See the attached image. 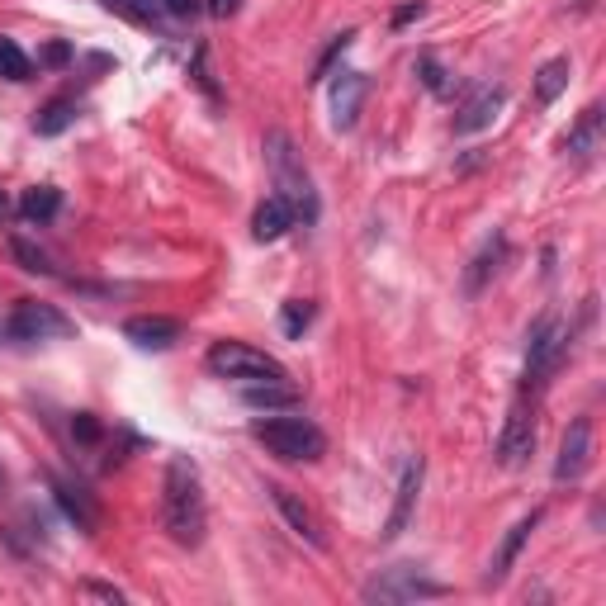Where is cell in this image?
<instances>
[{"label":"cell","instance_id":"obj_25","mask_svg":"<svg viewBox=\"0 0 606 606\" xmlns=\"http://www.w3.org/2000/svg\"><path fill=\"white\" fill-rule=\"evenodd\" d=\"M313 313H318V308H313V303H308V299H289L285 308H280V332H285V337H294V341H299L303 332L313 327Z\"/></svg>","mask_w":606,"mask_h":606},{"label":"cell","instance_id":"obj_12","mask_svg":"<svg viewBox=\"0 0 606 606\" xmlns=\"http://www.w3.org/2000/svg\"><path fill=\"white\" fill-rule=\"evenodd\" d=\"M266 493H270V502H275V512H280V517L289 521V531L299 535V540H308L313 550H322V545H327V535H322L318 517H313L308 507H303V498H299V493H289L285 483H270Z\"/></svg>","mask_w":606,"mask_h":606},{"label":"cell","instance_id":"obj_22","mask_svg":"<svg viewBox=\"0 0 606 606\" xmlns=\"http://www.w3.org/2000/svg\"><path fill=\"white\" fill-rule=\"evenodd\" d=\"M597 138H602V105H588L569 133V152L573 157H588L592 147H597Z\"/></svg>","mask_w":606,"mask_h":606},{"label":"cell","instance_id":"obj_8","mask_svg":"<svg viewBox=\"0 0 606 606\" xmlns=\"http://www.w3.org/2000/svg\"><path fill=\"white\" fill-rule=\"evenodd\" d=\"M422 474H427V464H422V455H408L403 460V474H398V488H393V512L389 521H384V540H398V535L408 531L412 512H417V493H422Z\"/></svg>","mask_w":606,"mask_h":606},{"label":"cell","instance_id":"obj_35","mask_svg":"<svg viewBox=\"0 0 606 606\" xmlns=\"http://www.w3.org/2000/svg\"><path fill=\"white\" fill-rule=\"evenodd\" d=\"M237 10H242V0H209V15H218V19L237 15Z\"/></svg>","mask_w":606,"mask_h":606},{"label":"cell","instance_id":"obj_6","mask_svg":"<svg viewBox=\"0 0 606 606\" xmlns=\"http://www.w3.org/2000/svg\"><path fill=\"white\" fill-rule=\"evenodd\" d=\"M5 332L15 341H57V337H72L76 322L57 308V303H38V299H19Z\"/></svg>","mask_w":606,"mask_h":606},{"label":"cell","instance_id":"obj_34","mask_svg":"<svg viewBox=\"0 0 606 606\" xmlns=\"http://www.w3.org/2000/svg\"><path fill=\"white\" fill-rule=\"evenodd\" d=\"M81 592H90V597H100V602H114V606L124 602V592H119V588H109V583H86Z\"/></svg>","mask_w":606,"mask_h":606},{"label":"cell","instance_id":"obj_7","mask_svg":"<svg viewBox=\"0 0 606 606\" xmlns=\"http://www.w3.org/2000/svg\"><path fill=\"white\" fill-rule=\"evenodd\" d=\"M446 592H450L446 583H431V578H422L412 564H398V569L370 578L360 597H365V602H417V597H446Z\"/></svg>","mask_w":606,"mask_h":606},{"label":"cell","instance_id":"obj_2","mask_svg":"<svg viewBox=\"0 0 606 606\" xmlns=\"http://www.w3.org/2000/svg\"><path fill=\"white\" fill-rule=\"evenodd\" d=\"M251 436L275 460H289V464H308V460H322L327 455V436L308 417H256L251 422Z\"/></svg>","mask_w":606,"mask_h":606},{"label":"cell","instance_id":"obj_30","mask_svg":"<svg viewBox=\"0 0 606 606\" xmlns=\"http://www.w3.org/2000/svg\"><path fill=\"white\" fill-rule=\"evenodd\" d=\"M72 431H76V441H86V446H95L105 431H100V422L90 417V412H76V422H72Z\"/></svg>","mask_w":606,"mask_h":606},{"label":"cell","instance_id":"obj_26","mask_svg":"<svg viewBox=\"0 0 606 606\" xmlns=\"http://www.w3.org/2000/svg\"><path fill=\"white\" fill-rule=\"evenodd\" d=\"M10 251H15V261L29 270V275H53V261H48V251H38L29 237H15V242H10Z\"/></svg>","mask_w":606,"mask_h":606},{"label":"cell","instance_id":"obj_10","mask_svg":"<svg viewBox=\"0 0 606 606\" xmlns=\"http://www.w3.org/2000/svg\"><path fill=\"white\" fill-rule=\"evenodd\" d=\"M592 469V417H578L564 441H559V460H554V479L559 483H578Z\"/></svg>","mask_w":606,"mask_h":606},{"label":"cell","instance_id":"obj_11","mask_svg":"<svg viewBox=\"0 0 606 606\" xmlns=\"http://www.w3.org/2000/svg\"><path fill=\"white\" fill-rule=\"evenodd\" d=\"M365 95H370V76L365 72H341L332 81V128L341 133H351L360 119V109H365Z\"/></svg>","mask_w":606,"mask_h":606},{"label":"cell","instance_id":"obj_20","mask_svg":"<svg viewBox=\"0 0 606 606\" xmlns=\"http://www.w3.org/2000/svg\"><path fill=\"white\" fill-rule=\"evenodd\" d=\"M76 100H53V105H43L38 109V119H34V133L38 138H57V133H67V128L76 124Z\"/></svg>","mask_w":606,"mask_h":606},{"label":"cell","instance_id":"obj_31","mask_svg":"<svg viewBox=\"0 0 606 606\" xmlns=\"http://www.w3.org/2000/svg\"><path fill=\"white\" fill-rule=\"evenodd\" d=\"M427 15V0H408V5H398L393 10V29H403V24H412V19Z\"/></svg>","mask_w":606,"mask_h":606},{"label":"cell","instance_id":"obj_4","mask_svg":"<svg viewBox=\"0 0 606 606\" xmlns=\"http://www.w3.org/2000/svg\"><path fill=\"white\" fill-rule=\"evenodd\" d=\"M218 379H242V384H256V379H289V370L275 356L256 351L247 341H218L209 360H204Z\"/></svg>","mask_w":606,"mask_h":606},{"label":"cell","instance_id":"obj_17","mask_svg":"<svg viewBox=\"0 0 606 606\" xmlns=\"http://www.w3.org/2000/svg\"><path fill=\"white\" fill-rule=\"evenodd\" d=\"M289 228H294V209H289L280 195H270L266 204L251 214V237H256V242H280Z\"/></svg>","mask_w":606,"mask_h":606},{"label":"cell","instance_id":"obj_5","mask_svg":"<svg viewBox=\"0 0 606 606\" xmlns=\"http://www.w3.org/2000/svg\"><path fill=\"white\" fill-rule=\"evenodd\" d=\"M569 356V327L554 318H540L531 327V346H526V389H545L554 370Z\"/></svg>","mask_w":606,"mask_h":606},{"label":"cell","instance_id":"obj_18","mask_svg":"<svg viewBox=\"0 0 606 606\" xmlns=\"http://www.w3.org/2000/svg\"><path fill=\"white\" fill-rule=\"evenodd\" d=\"M569 76H573L569 57H550V62L535 72V105H554V100L569 90Z\"/></svg>","mask_w":606,"mask_h":606},{"label":"cell","instance_id":"obj_24","mask_svg":"<svg viewBox=\"0 0 606 606\" xmlns=\"http://www.w3.org/2000/svg\"><path fill=\"white\" fill-rule=\"evenodd\" d=\"M0 76L5 81H29L34 76V62L24 57V48H19L15 38H0Z\"/></svg>","mask_w":606,"mask_h":606},{"label":"cell","instance_id":"obj_9","mask_svg":"<svg viewBox=\"0 0 606 606\" xmlns=\"http://www.w3.org/2000/svg\"><path fill=\"white\" fill-rule=\"evenodd\" d=\"M535 455V417L526 403L507 412V422H502V436H498V464L502 469H521V464Z\"/></svg>","mask_w":606,"mask_h":606},{"label":"cell","instance_id":"obj_15","mask_svg":"<svg viewBox=\"0 0 606 606\" xmlns=\"http://www.w3.org/2000/svg\"><path fill=\"white\" fill-rule=\"evenodd\" d=\"M502 100H507V90L502 86H483L474 100H464V109L455 114V133H483V128L498 119Z\"/></svg>","mask_w":606,"mask_h":606},{"label":"cell","instance_id":"obj_27","mask_svg":"<svg viewBox=\"0 0 606 606\" xmlns=\"http://www.w3.org/2000/svg\"><path fill=\"white\" fill-rule=\"evenodd\" d=\"M351 43H356V29H346V34L332 38V48H327V53L318 57V67H313V76H308V81H327V76H332V67L341 62V53H346Z\"/></svg>","mask_w":606,"mask_h":606},{"label":"cell","instance_id":"obj_33","mask_svg":"<svg viewBox=\"0 0 606 606\" xmlns=\"http://www.w3.org/2000/svg\"><path fill=\"white\" fill-rule=\"evenodd\" d=\"M161 10H166V15H176V19H190L199 10V0H161Z\"/></svg>","mask_w":606,"mask_h":606},{"label":"cell","instance_id":"obj_32","mask_svg":"<svg viewBox=\"0 0 606 606\" xmlns=\"http://www.w3.org/2000/svg\"><path fill=\"white\" fill-rule=\"evenodd\" d=\"M38 62H43V67H67V62H72V48H67V43H48V48L38 53Z\"/></svg>","mask_w":606,"mask_h":606},{"label":"cell","instance_id":"obj_3","mask_svg":"<svg viewBox=\"0 0 606 606\" xmlns=\"http://www.w3.org/2000/svg\"><path fill=\"white\" fill-rule=\"evenodd\" d=\"M266 157H270V171H275V190H280V199L294 209V218L313 223V218H318V195H313V180H308V171H303V161L294 157V143H289L285 133H270Z\"/></svg>","mask_w":606,"mask_h":606},{"label":"cell","instance_id":"obj_1","mask_svg":"<svg viewBox=\"0 0 606 606\" xmlns=\"http://www.w3.org/2000/svg\"><path fill=\"white\" fill-rule=\"evenodd\" d=\"M161 521L176 545L195 550L204 540V483L190 460L166 464V483H161Z\"/></svg>","mask_w":606,"mask_h":606},{"label":"cell","instance_id":"obj_14","mask_svg":"<svg viewBox=\"0 0 606 606\" xmlns=\"http://www.w3.org/2000/svg\"><path fill=\"white\" fill-rule=\"evenodd\" d=\"M545 521V512L535 507V512H526V517L512 526V531L502 535V545H498V554H493V564H488V583H502L507 573H512V564L521 559V550H526V540H531V531Z\"/></svg>","mask_w":606,"mask_h":606},{"label":"cell","instance_id":"obj_29","mask_svg":"<svg viewBox=\"0 0 606 606\" xmlns=\"http://www.w3.org/2000/svg\"><path fill=\"white\" fill-rule=\"evenodd\" d=\"M105 10L109 15H124V19H133V24H152V0H105Z\"/></svg>","mask_w":606,"mask_h":606},{"label":"cell","instance_id":"obj_36","mask_svg":"<svg viewBox=\"0 0 606 606\" xmlns=\"http://www.w3.org/2000/svg\"><path fill=\"white\" fill-rule=\"evenodd\" d=\"M0 214H5V199H0Z\"/></svg>","mask_w":606,"mask_h":606},{"label":"cell","instance_id":"obj_16","mask_svg":"<svg viewBox=\"0 0 606 606\" xmlns=\"http://www.w3.org/2000/svg\"><path fill=\"white\" fill-rule=\"evenodd\" d=\"M242 403L261 412H280V408H299V389L289 379H256L242 389Z\"/></svg>","mask_w":606,"mask_h":606},{"label":"cell","instance_id":"obj_19","mask_svg":"<svg viewBox=\"0 0 606 606\" xmlns=\"http://www.w3.org/2000/svg\"><path fill=\"white\" fill-rule=\"evenodd\" d=\"M502 256H507V242H502V237H493V242H488V247L474 256V266L464 270V294H483L488 275L502 266Z\"/></svg>","mask_w":606,"mask_h":606},{"label":"cell","instance_id":"obj_23","mask_svg":"<svg viewBox=\"0 0 606 606\" xmlns=\"http://www.w3.org/2000/svg\"><path fill=\"white\" fill-rule=\"evenodd\" d=\"M57 502L67 507V517H76V526H81V531H95V526H100V512L86 502V488H76V483L57 479Z\"/></svg>","mask_w":606,"mask_h":606},{"label":"cell","instance_id":"obj_28","mask_svg":"<svg viewBox=\"0 0 606 606\" xmlns=\"http://www.w3.org/2000/svg\"><path fill=\"white\" fill-rule=\"evenodd\" d=\"M417 81H422L431 95H450V86H455V81L441 72V62H436V57H417Z\"/></svg>","mask_w":606,"mask_h":606},{"label":"cell","instance_id":"obj_21","mask_svg":"<svg viewBox=\"0 0 606 606\" xmlns=\"http://www.w3.org/2000/svg\"><path fill=\"white\" fill-rule=\"evenodd\" d=\"M57 209H62V190H53V185L24 190V199H19V214H24V223H48Z\"/></svg>","mask_w":606,"mask_h":606},{"label":"cell","instance_id":"obj_13","mask_svg":"<svg viewBox=\"0 0 606 606\" xmlns=\"http://www.w3.org/2000/svg\"><path fill=\"white\" fill-rule=\"evenodd\" d=\"M180 327L176 318H161V313H143V318H128L124 322V337L133 341V346H143V351H171L180 341Z\"/></svg>","mask_w":606,"mask_h":606}]
</instances>
